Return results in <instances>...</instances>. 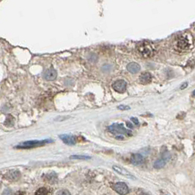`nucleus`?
Returning a JSON list of instances; mask_svg holds the SVG:
<instances>
[{
	"label": "nucleus",
	"mask_w": 195,
	"mask_h": 195,
	"mask_svg": "<svg viewBox=\"0 0 195 195\" xmlns=\"http://www.w3.org/2000/svg\"><path fill=\"white\" fill-rule=\"evenodd\" d=\"M53 141L51 140H31L27 141V142H22L18 145L16 146V148L18 149H29L37 148V147L43 146L48 143L52 142Z\"/></svg>",
	"instance_id": "obj_1"
},
{
	"label": "nucleus",
	"mask_w": 195,
	"mask_h": 195,
	"mask_svg": "<svg viewBox=\"0 0 195 195\" xmlns=\"http://www.w3.org/2000/svg\"><path fill=\"white\" fill-rule=\"evenodd\" d=\"M108 130H109V131L111 132V133L117 134V135L118 136L126 135L131 136L133 135L132 132L124 128L122 123H121V124H120V123H114V124L110 125V126L108 128Z\"/></svg>",
	"instance_id": "obj_2"
},
{
	"label": "nucleus",
	"mask_w": 195,
	"mask_h": 195,
	"mask_svg": "<svg viewBox=\"0 0 195 195\" xmlns=\"http://www.w3.org/2000/svg\"><path fill=\"white\" fill-rule=\"evenodd\" d=\"M138 51L141 55L145 58H149L152 57L154 53V49L150 44L147 43H143L139 45Z\"/></svg>",
	"instance_id": "obj_3"
},
{
	"label": "nucleus",
	"mask_w": 195,
	"mask_h": 195,
	"mask_svg": "<svg viewBox=\"0 0 195 195\" xmlns=\"http://www.w3.org/2000/svg\"><path fill=\"white\" fill-rule=\"evenodd\" d=\"M112 87H113V89L116 92L119 93H123L126 90L127 83L123 79L117 80V81H115L112 84Z\"/></svg>",
	"instance_id": "obj_4"
},
{
	"label": "nucleus",
	"mask_w": 195,
	"mask_h": 195,
	"mask_svg": "<svg viewBox=\"0 0 195 195\" xmlns=\"http://www.w3.org/2000/svg\"><path fill=\"white\" fill-rule=\"evenodd\" d=\"M113 188L117 193L120 195H125L129 194V188L128 186L123 182H118V183L114 184Z\"/></svg>",
	"instance_id": "obj_5"
},
{
	"label": "nucleus",
	"mask_w": 195,
	"mask_h": 195,
	"mask_svg": "<svg viewBox=\"0 0 195 195\" xmlns=\"http://www.w3.org/2000/svg\"><path fill=\"white\" fill-rule=\"evenodd\" d=\"M112 168H113V170L115 171L116 172H118V174L123 175V176L127 177V178H129L131 180H136V177L133 174H131L129 171L125 170V168L122 167V166H120L118 165H114L113 166H112Z\"/></svg>",
	"instance_id": "obj_6"
},
{
	"label": "nucleus",
	"mask_w": 195,
	"mask_h": 195,
	"mask_svg": "<svg viewBox=\"0 0 195 195\" xmlns=\"http://www.w3.org/2000/svg\"><path fill=\"white\" fill-rule=\"evenodd\" d=\"M59 137L60 140H62L65 144L68 145H74L76 143V137L72 135H68V134H62L60 135Z\"/></svg>",
	"instance_id": "obj_7"
},
{
	"label": "nucleus",
	"mask_w": 195,
	"mask_h": 195,
	"mask_svg": "<svg viewBox=\"0 0 195 195\" xmlns=\"http://www.w3.org/2000/svg\"><path fill=\"white\" fill-rule=\"evenodd\" d=\"M170 155L168 154H165L163 155V157L161 158V159H158L157 161H155L154 163V167L155 169H161L165 166L166 162H167L169 161V159H170Z\"/></svg>",
	"instance_id": "obj_8"
},
{
	"label": "nucleus",
	"mask_w": 195,
	"mask_h": 195,
	"mask_svg": "<svg viewBox=\"0 0 195 195\" xmlns=\"http://www.w3.org/2000/svg\"><path fill=\"white\" fill-rule=\"evenodd\" d=\"M176 46L179 49H182V50H186V49H188L190 47V43L188 39H186L183 37H182L177 41Z\"/></svg>",
	"instance_id": "obj_9"
},
{
	"label": "nucleus",
	"mask_w": 195,
	"mask_h": 195,
	"mask_svg": "<svg viewBox=\"0 0 195 195\" xmlns=\"http://www.w3.org/2000/svg\"><path fill=\"white\" fill-rule=\"evenodd\" d=\"M57 76V71L55 70L54 68L48 69L45 71L44 73V78L47 81H53V80L56 79Z\"/></svg>",
	"instance_id": "obj_10"
},
{
	"label": "nucleus",
	"mask_w": 195,
	"mask_h": 195,
	"mask_svg": "<svg viewBox=\"0 0 195 195\" xmlns=\"http://www.w3.org/2000/svg\"><path fill=\"white\" fill-rule=\"evenodd\" d=\"M152 74L149 72L142 73L140 76V82L142 84H148L152 81Z\"/></svg>",
	"instance_id": "obj_11"
},
{
	"label": "nucleus",
	"mask_w": 195,
	"mask_h": 195,
	"mask_svg": "<svg viewBox=\"0 0 195 195\" xmlns=\"http://www.w3.org/2000/svg\"><path fill=\"white\" fill-rule=\"evenodd\" d=\"M126 68L129 73H132V74H135V73H137L140 71L141 67L136 62H130V63L127 65Z\"/></svg>",
	"instance_id": "obj_12"
},
{
	"label": "nucleus",
	"mask_w": 195,
	"mask_h": 195,
	"mask_svg": "<svg viewBox=\"0 0 195 195\" xmlns=\"http://www.w3.org/2000/svg\"><path fill=\"white\" fill-rule=\"evenodd\" d=\"M131 161L134 165H141L144 162V157L141 154H140V153H135V154H134L131 156Z\"/></svg>",
	"instance_id": "obj_13"
},
{
	"label": "nucleus",
	"mask_w": 195,
	"mask_h": 195,
	"mask_svg": "<svg viewBox=\"0 0 195 195\" xmlns=\"http://www.w3.org/2000/svg\"><path fill=\"white\" fill-rule=\"evenodd\" d=\"M35 195H51V192L46 188H40L35 192Z\"/></svg>",
	"instance_id": "obj_14"
},
{
	"label": "nucleus",
	"mask_w": 195,
	"mask_h": 195,
	"mask_svg": "<svg viewBox=\"0 0 195 195\" xmlns=\"http://www.w3.org/2000/svg\"><path fill=\"white\" fill-rule=\"evenodd\" d=\"M71 159H91L90 156H87V155H73L70 156Z\"/></svg>",
	"instance_id": "obj_15"
},
{
	"label": "nucleus",
	"mask_w": 195,
	"mask_h": 195,
	"mask_svg": "<svg viewBox=\"0 0 195 195\" xmlns=\"http://www.w3.org/2000/svg\"><path fill=\"white\" fill-rule=\"evenodd\" d=\"M56 195H71V194L68 190L62 189V190H60V192H58Z\"/></svg>",
	"instance_id": "obj_16"
},
{
	"label": "nucleus",
	"mask_w": 195,
	"mask_h": 195,
	"mask_svg": "<svg viewBox=\"0 0 195 195\" xmlns=\"http://www.w3.org/2000/svg\"><path fill=\"white\" fill-rule=\"evenodd\" d=\"M118 109L122 110V111H124V110H129L131 109V107L129 106H126V105H120L118 107Z\"/></svg>",
	"instance_id": "obj_17"
},
{
	"label": "nucleus",
	"mask_w": 195,
	"mask_h": 195,
	"mask_svg": "<svg viewBox=\"0 0 195 195\" xmlns=\"http://www.w3.org/2000/svg\"><path fill=\"white\" fill-rule=\"evenodd\" d=\"M131 120L133 122L135 125H138L139 124V120L136 118H134V117H132L131 118Z\"/></svg>",
	"instance_id": "obj_18"
},
{
	"label": "nucleus",
	"mask_w": 195,
	"mask_h": 195,
	"mask_svg": "<svg viewBox=\"0 0 195 195\" xmlns=\"http://www.w3.org/2000/svg\"><path fill=\"white\" fill-rule=\"evenodd\" d=\"M126 126L129 128V129H134V125L132 124V123H130V122H129V121H128V122H126Z\"/></svg>",
	"instance_id": "obj_19"
},
{
	"label": "nucleus",
	"mask_w": 195,
	"mask_h": 195,
	"mask_svg": "<svg viewBox=\"0 0 195 195\" xmlns=\"http://www.w3.org/2000/svg\"><path fill=\"white\" fill-rule=\"evenodd\" d=\"M187 86H188L187 82H184V83H183L181 85V90H184V89L187 87Z\"/></svg>",
	"instance_id": "obj_20"
},
{
	"label": "nucleus",
	"mask_w": 195,
	"mask_h": 195,
	"mask_svg": "<svg viewBox=\"0 0 195 195\" xmlns=\"http://www.w3.org/2000/svg\"><path fill=\"white\" fill-rule=\"evenodd\" d=\"M116 139H118V140H123L124 137H123V136H117Z\"/></svg>",
	"instance_id": "obj_21"
},
{
	"label": "nucleus",
	"mask_w": 195,
	"mask_h": 195,
	"mask_svg": "<svg viewBox=\"0 0 195 195\" xmlns=\"http://www.w3.org/2000/svg\"><path fill=\"white\" fill-rule=\"evenodd\" d=\"M162 195H167V194H162Z\"/></svg>",
	"instance_id": "obj_22"
}]
</instances>
